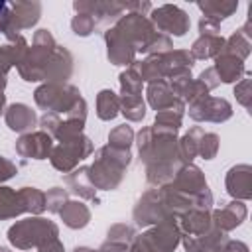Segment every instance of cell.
<instances>
[{
    "label": "cell",
    "mask_w": 252,
    "mask_h": 252,
    "mask_svg": "<svg viewBox=\"0 0 252 252\" xmlns=\"http://www.w3.org/2000/svg\"><path fill=\"white\" fill-rule=\"evenodd\" d=\"M2 8H4V4H2V2H0V10H2Z\"/></svg>",
    "instance_id": "6da1fadb"
}]
</instances>
